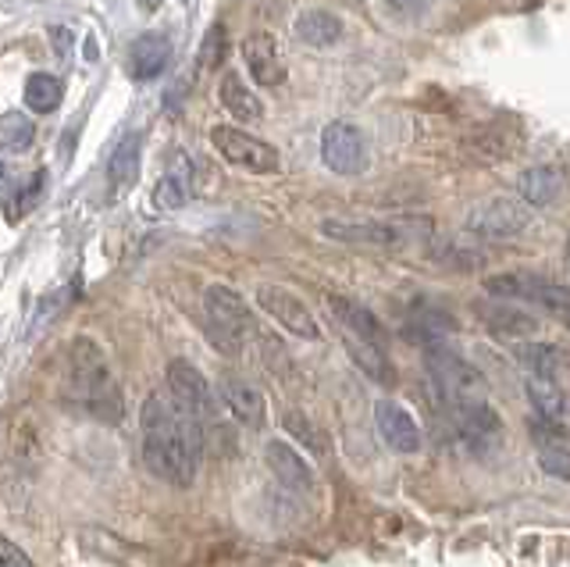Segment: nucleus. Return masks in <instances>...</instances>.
Here are the masks:
<instances>
[{"label":"nucleus","instance_id":"f257e3e1","mask_svg":"<svg viewBox=\"0 0 570 567\" xmlns=\"http://www.w3.org/2000/svg\"><path fill=\"white\" fill-rule=\"evenodd\" d=\"M142 460L147 468L175 489H189L196 482L204 457V432L178 411L171 397L150 393L139 411Z\"/></svg>","mask_w":570,"mask_h":567},{"label":"nucleus","instance_id":"f03ea898","mask_svg":"<svg viewBox=\"0 0 570 567\" xmlns=\"http://www.w3.org/2000/svg\"><path fill=\"white\" fill-rule=\"evenodd\" d=\"M65 393L82 414L97 418L104 424H118L125 418V403L118 393V382L111 375V364H107L104 350L89 340V335H79V340H71L68 346Z\"/></svg>","mask_w":570,"mask_h":567},{"label":"nucleus","instance_id":"7ed1b4c3","mask_svg":"<svg viewBox=\"0 0 570 567\" xmlns=\"http://www.w3.org/2000/svg\"><path fill=\"white\" fill-rule=\"evenodd\" d=\"M204 314L210 329V343L228 358H239L246 343L257 335L254 314H249L246 300L232 286H207L204 293Z\"/></svg>","mask_w":570,"mask_h":567},{"label":"nucleus","instance_id":"20e7f679","mask_svg":"<svg viewBox=\"0 0 570 567\" xmlns=\"http://www.w3.org/2000/svg\"><path fill=\"white\" fill-rule=\"evenodd\" d=\"M168 397L178 411L204 432V450H207V442L214 436H222V418H218V400H214V389L204 379V371L193 368L183 358L171 361L168 364Z\"/></svg>","mask_w":570,"mask_h":567},{"label":"nucleus","instance_id":"39448f33","mask_svg":"<svg viewBox=\"0 0 570 567\" xmlns=\"http://www.w3.org/2000/svg\"><path fill=\"white\" fill-rule=\"evenodd\" d=\"M432 233L428 218H325L321 222V236L346 246H400L406 239H417Z\"/></svg>","mask_w":570,"mask_h":567},{"label":"nucleus","instance_id":"423d86ee","mask_svg":"<svg viewBox=\"0 0 570 567\" xmlns=\"http://www.w3.org/2000/svg\"><path fill=\"white\" fill-rule=\"evenodd\" d=\"M463 228L478 239H517L531 228V207L517 197L478 201L468 215H463Z\"/></svg>","mask_w":570,"mask_h":567},{"label":"nucleus","instance_id":"0eeeda50","mask_svg":"<svg viewBox=\"0 0 570 567\" xmlns=\"http://www.w3.org/2000/svg\"><path fill=\"white\" fill-rule=\"evenodd\" d=\"M424 368H428V375H432V385L439 389V397L445 403L481 400L485 379H481V371L471 361H463L460 353L445 350V346H428Z\"/></svg>","mask_w":570,"mask_h":567},{"label":"nucleus","instance_id":"6e6552de","mask_svg":"<svg viewBox=\"0 0 570 567\" xmlns=\"http://www.w3.org/2000/svg\"><path fill=\"white\" fill-rule=\"evenodd\" d=\"M321 162L335 175H364L371 165L364 133L353 121H328L321 129Z\"/></svg>","mask_w":570,"mask_h":567},{"label":"nucleus","instance_id":"1a4fd4ad","mask_svg":"<svg viewBox=\"0 0 570 567\" xmlns=\"http://www.w3.org/2000/svg\"><path fill=\"white\" fill-rule=\"evenodd\" d=\"M210 144L218 150L228 165L236 168H246L254 175H272L282 168V157L272 144H264V139L249 136L243 129H232V126H214L210 129Z\"/></svg>","mask_w":570,"mask_h":567},{"label":"nucleus","instance_id":"9d476101","mask_svg":"<svg viewBox=\"0 0 570 567\" xmlns=\"http://www.w3.org/2000/svg\"><path fill=\"white\" fill-rule=\"evenodd\" d=\"M257 304L264 314H272L285 332H293V335H299V340H311V343L321 340L317 317L311 314V307L303 304L296 293H289L285 286H272V282H267V286L257 290Z\"/></svg>","mask_w":570,"mask_h":567},{"label":"nucleus","instance_id":"9b49d317","mask_svg":"<svg viewBox=\"0 0 570 567\" xmlns=\"http://www.w3.org/2000/svg\"><path fill=\"white\" fill-rule=\"evenodd\" d=\"M328 311L335 317L338 332H343V340L371 343V346L385 350V343H389L385 325L364 304H356V300H346V296H328Z\"/></svg>","mask_w":570,"mask_h":567},{"label":"nucleus","instance_id":"f8f14e48","mask_svg":"<svg viewBox=\"0 0 570 567\" xmlns=\"http://www.w3.org/2000/svg\"><path fill=\"white\" fill-rule=\"evenodd\" d=\"M450 418L456 424V432L468 442H474V447H495L503 439V421H499V414L485 400L450 403Z\"/></svg>","mask_w":570,"mask_h":567},{"label":"nucleus","instance_id":"ddd939ff","mask_svg":"<svg viewBox=\"0 0 570 567\" xmlns=\"http://www.w3.org/2000/svg\"><path fill=\"white\" fill-rule=\"evenodd\" d=\"M374 424H379L382 439L396 453H417L421 450L417 421L410 418V411H406V407H400L396 400H379V403H374Z\"/></svg>","mask_w":570,"mask_h":567},{"label":"nucleus","instance_id":"4468645a","mask_svg":"<svg viewBox=\"0 0 570 567\" xmlns=\"http://www.w3.org/2000/svg\"><path fill=\"white\" fill-rule=\"evenodd\" d=\"M264 460H267V468H272V475L278 478V486L293 489V492H307V496L317 489V478H314L311 465L289 447V442L272 439L264 447Z\"/></svg>","mask_w":570,"mask_h":567},{"label":"nucleus","instance_id":"2eb2a0df","mask_svg":"<svg viewBox=\"0 0 570 567\" xmlns=\"http://www.w3.org/2000/svg\"><path fill=\"white\" fill-rule=\"evenodd\" d=\"M243 61L249 65V76H254L257 86H267V90H272V86L285 82V65H282V55H278L272 32H254V37H246Z\"/></svg>","mask_w":570,"mask_h":567},{"label":"nucleus","instance_id":"dca6fc26","mask_svg":"<svg viewBox=\"0 0 570 567\" xmlns=\"http://www.w3.org/2000/svg\"><path fill=\"white\" fill-rule=\"evenodd\" d=\"M218 397L225 400L228 414L236 418V421L243 424V429L257 432L261 424H264V397H261L249 382H243V379H236V375H222V382H218Z\"/></svg>","mask_w":570,"mask_h":567},{"label":"nucleus","instance_id":"f3484780","mask_svg":"<svg viewBox=\"0 0 570 567\" xmlns=\"http://www.w3.org/2000/svg\"><path fill=\"white\" fill-rule=\"evenodd\" d=\"M171 61V40L165 32H142V37L129 47V72L132 79L147 82L157 79Z\"/></svg>","mask_w":570,"mask_h":567},{"label":"nucleus","instance_id":"a211bd4d","mask_svg":"<svg viewBox=\"0 0 570 567\" xmlns=\"http://www.w3.org/2000/svg\"><path fill=\"white\" fill-rule=\"evenodd\" d=\"M563 172L552 168V165H534V168H524L521 179H517V193H521V201L528 207H552L560 197H563Z\"/></svg>","mask_w":570,"mask_h":567},{"label":"nucleus","instance_id":"6ab92c4d","mask_svg":"<svg viewBox=\"0 0 570 567\" xmlns=\"http://www.w3.org/2000/svg\"><path fill=\"white\" fill-rule=\"evenodd\" d=\"M474 311L489 325V332L503 335V340H528L531 332H539V317L513 304H478Z\"/></svg>","mask_w":570,"mask_h":567},{"label":"nucleus","instance_id":"aec40b11","mask_svg":"<svg viewBox=\"0 0 570 567\" xmlns=\"http://www.w3.org/2000/svg\"><path fill=\"white\" fill-rule=\"evenodd\" d=\"M296 40L307 43V47H317V50L335 47L338 40H343V19L332 14V11H325V8L303 11L296 19Z\"/></svg>","mask_w":570,"mask_h":567},{"label":"nucleus","instance_id":"412c9836","mask_svg":"<svg viewBox=\"0 0 570 567\" xmlns=\"http://www.w3.org/2000/svg\"><path fill=\"white\" fill-rule=\"evenodd\" d=\"M542 290H546V278L531 272H503V275L485 278V293L503 296V300H534V304H539Z\"/></svg>","mask_w":570,"mask_h":567},{"label":"nucleus","instance_id":"4be33fe9","mask_svg":"<svg viewBox=\"0 0 570 567\" xmlns=\"http://www.w3.org/2000/svg\"><path fill=\"white\" fill-rule=\"evenodd\" d=\"M218 97H222L225 108L236 115V118H243V121H257L264 115V104L257 100V94H249V86L236 72H225L222 76Z\"/></svg>","mask_w":570,"mask_h":567},{"label":"nucleus","instance_id":"5701e85b","mask_svg":"<svg viewBox=\"0 0 570 567\" xmlns=\"http://www.w3.org/2000/svg\"><path fill=\"white\" fill-rule=\"evenodd\" d=\"M61 97H65V82L50 72H32L26 79V108L36 115H50L61 108Z\"/></svg>","mask_w":570,"mask_h":567},{"label":"nucleus","instance_id":"b1692460","mask_svg":"<svg viewBox=\"0 0 570 567\" xmlns=\"http://www.w3.org/2000/svg\"><path fill=\"white\" fill-rule=\"evenodd\" d=\"M513 353L521 358L524 368H531V375L557 379L563 371V350L552 346V343H521Z\"/></svg>","mask_w":570,"mask_h":567},{"label":"nucleus","instance_id":"393cba45","mask_svg":"<svg viewBox=\"0 0 570 567\" xmlns=\"http://www.w3.org/2000/svg\"><path fill=\"white\" fill-rule=\"evenodd\" d=\"M139 147H142V139L132 133V136H125L121 144L115 147L111 154V162H107V175H111V183L118 189L125 186H132L136 183V175H139Z\"/></svg>","mask_w":570,"mask_h":567},{"label":"nucleus","instance_id":"a878e982","mask_svg":"<svg viewBox=\"0 0 570 567\" xmlns=\"http://www.w3.org/2000/svg\"><path fill=\"white\" fill-rule=\"evenodd\" d=\"M524 393H528V400H531V407H534V414H542V418H560V414H563V407H567V400H563V393H560L557 379L531 375V379L524 382Z\"/></svg>","mask_w":570,"mask_h":567},{"label":"nucleus","instance_id":"bb28decb","mask_svg":"<svg viewBox=\"0 0 570 567\" xmlns=\"http://www.w3.org/2000/svg\"><path fill=\"white\" fill-rule=\"evenodd\" d=\"M32 136H36V126L29 115L11 111L0 118V147L4 150H26L32 144Z\"/></svg>","mask_w":570,"mask_h":567},{"label":"nucleus","instance_id":"cd10ccee","mask_svg":"<svg viewBox=\"0 0 570 567\" xmlns=\"http://www.w3.org/2000/svg\"><path fill=\"white\" fill-rule=\"evenodd\" d=\"M285 421V429H289L303 447H307L311 453H317V457H325V450H328V439H325V432L317 429V424L307 418V414H299V411H289L282 418Z\"/></svg>","mask_w":570,"mask_h":567},{"label":"nucleus","instance_id":"c85d7f7f","mask_svg":"<svg viewBox=\"0 0 570 567\" xmlns=\"http://www.w3.org/2000/svg\"><path fill=\"white\" fill-rule=\"evenodd\" d=\"M189 201V186L183 175H165L157 186H154V204L157 207H165V211H178V207H186Z\"/></svg>","mask_w":570,"mask_h":567},{"label":"nucleus","instance_id":"c756f323","mask_svg":"<svg viewBox=\"0 0 570 567\" xmlns=\"http://www.w3.org/2000/svg\"><path fill=\"white\" fill-rule=\"evenodd\" d=\"M468 147H471V154L478 157V162H503V157L510 154V136H503L499 129L478 133Z\"/></svg>","mask_w":570,"mask_h":567},{"label":"nucleus","instance_id":"7c9ffc66","mask_svg":"<svg viewBox=\"0 0 570 567\" xmlns=\"http://www.w3.org/2000/svg\"><path fill=\"white\" fill-rule=\"evenodd\" d=\"M539 468L557 478V482H570V450L563 447H542L539 450Z\"/></svg>","mask_w":570,"mask_h":567},{"label":"nucleus","instance_id":"2f4dec72","mask_svg":"<svg viewBox=\"0 0 570 567\" xmlns=\"http://www.w3.org/2000/svg\"><path fill=\"white\" fill-rule=\"evenodd\" d=\"M528 429H531V436H534V442H539V447H560V442L567 439V424H560L557 418L534 414L528 421Z\"/></svg>","mask_w":570,"mask_h":567},{"label":"nucleus","instance_id":"473e14b6","mask_svg":"<svg viewBox=\"0 0 570 567\" xmlns=\"http://www.w3.org/2000/svg\"><path fill=\"white\" fill-rule=\"evenodd\" d=\"M222 61H225V26H210L204 50H200V65L204 68H218Z\"/></svg>","mask_w":570,"mask_h":567},{"label":"nucleus","instance_id":"72a5a7b5","mask_svg":"<svg viewBox=\"0 0 570 567\" xmlns=\"http://www.w3.org/2000/svg\"><path fill=\"white\" fill-rule=\"evenodd\" d=\"M0 567H32V560L22 546H14L11 539L0 536Z\"/></svg>","mask_w":570,"mask_h":567},{"label":"nucleus","instance_id":"f704fd0d","mask_svg":"<svg viewBox=\"0 0 570 567\" xmlns=\"http://www.w3.org/2000/svg\"><path fill=\"white\" fill-rule=\"evenodd\" d=\"M560 317H563V325H567V329H570V311H563V314H560Z\"/></svg>","mask_w":570,"mask_h":567},{"label":"nucleus","instance_id":"c9c22d12","mask_svg":"<svg viewBox=\"0 0 570 567\" xmlns=\"http://www.w3.org/2000/svg\"><path fill=\"white\" fill-rule=\"evenodd\" d=\"M0 179H4V165H0Z\"/></svg>","mask_w":570,"mask_h":567},{"label":"nucleus","instance_id":"e433bc0d","mask_svg":"<svg viewBox=\"0 0 570 567\" xmlns=\"http://www.w3.org/2000/svg\"><path fill=\"white\" fill-rule=\"evenodd\" d=\"M567 257H570V239H567Z\"/></svg>","mask_w":570,"mask_h":567}]
</instances>
